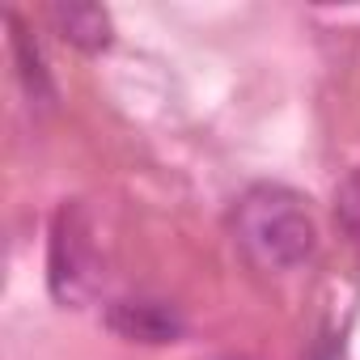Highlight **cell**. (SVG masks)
<instances>
[{
  "label": "cell",
  "instance_id": "7",
  "mask_svg": "<svg viewBox=\"0 0 360 360\" xmlns=\"http://www.w3.org/2000/svg\"><path fill=\"white\" fill-rule=\"evenodd\" d=\"M309 360H339V343H335V339L326 335V339H322V343L314 347V356H309Z\"/></svg>",
  "mask_w": 360,
  "mask_h": 360
},
{
  "label": "cell",
  "instance_id": "5",
  "mask_svg": "<svg viewBox=\"0 0 360 360\" xmlns=\"http://www.w3.org/2000/svg\"><path fill=\"white\" fill-rule=\"evenodd\" d=\"M9 47H13V64H18V77L26 85V94L34 102H56V85H51V72H47V60H43V47L39 39L26 30V22L18 13H9Z\"/></svg>",
  "mask_w": 360,
  "mask_h": 360
},
{
  "label": "cell",
  "instance_id": "3",
  "mask_svg": "<svg viewBox=\"0 0 360 360\" xmlns=\"http://www.w3.org/2000/svg\"><path fill=\"white\" fill-rule=\"evenodd\" d=\"M106 326L119 335V339H131V343H174L183 339L187 322L169 301H157V297H123L106 309Z\"/></svg>",
  "mask_w": 360,
  "mask_h": 360
},
{
  "label": "cell",
  "instance_id": "1",
  "mask_svg": "<svg viewBox=\"0 0 360 360\" xmlns=\"http://www.w3.org/2000/svg\"><path fill=\"white\" fill-rule=\"evenodd\" d=\"M233 233L255 267L263 271H297L309 263L318 246V225L305 208V200L288 187L263 183L250 187L233 208Z\"/></svg>",
  "mask_w": 360,
  "mask_h": 360
},
{
  "label": "cell",
  "instance_id": "6",
  "mask_svg": "<svg viewBox=\"0 0 360 360\" xmlns=\"http://www.w3.org/2000/svg\"><path fill=\"white\" fill-rule=\"evenodd\" d=\"M335 221H339L343 238L352 242V250L360 259V165L343 178L339 191H335Z\"/></svg>",
  "mask_w": 360,
  "mask_h": 360
},
{
  "label": "cell",
  "instance_id": "4",
  "mask_svg": "<svg viewBox=\"0 0 360 360\" xmlns=\"http://www.w3.org/2000/svg\"><path fill=\"white\" fill-rule=\"evenodd\" d=\"M51 22L56 30L81 47V51H106L115 43V22L102 5H89V0H72V5H51Z\"/></svg>",
  "mask_w": 360,
  "mask_h": 360
},
{
  "label": "cell",
  "instance_id": "2",
  "mask_svg": "<svg viewBox=\"0 0 360 360\" xmlns=\"http://www.w3.org/2000/svg\"><path fill=\"white\" fill-rule=\"evenodd\" d=\"M98 255L94 233L81 204H64L51 221V246H47V284L60 305H81L98 288Z\"/></svg>",
  "mask_w": 360,
  "mask_h": 360
}]
</instances>
